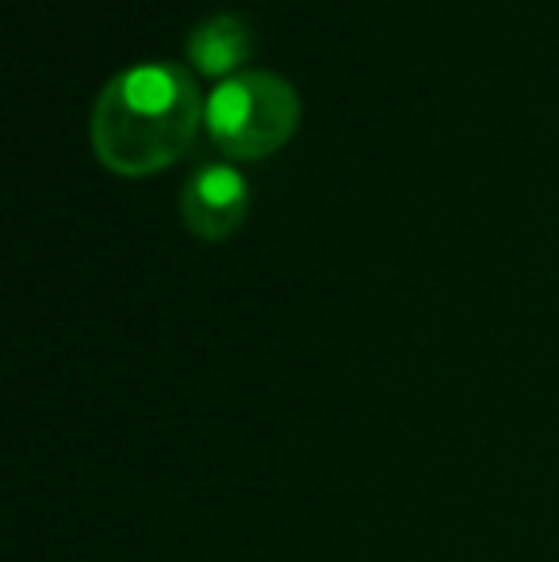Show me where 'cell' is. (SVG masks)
I'll return each instance as SVG.
<instances>
[{"label":"cell","instance_id":"obj_1","mask_svg":"<svg viewBox=\"0 0 559 562\" xmlns=\"http://www.w3.org/2000/svg\"><path fill=\"white\" fill-rule=\"evenodd\" d=\"M203 126L195 77L177 61H135L104 81L89 115L97 157L120 177H149L172 165Z\"/></svg>","mask_w":559,"mask_h":562},{"label":"cell","instance_id":"obj_2","mask_svg":"<svg viewBox=\"0 0 559 562\" xmlns=\"http://www.w3.org/2000/svg\"><path fill=\"white\" fill-rule=\"evenodd\" d=\"M299 92L277 69H238L203 97V131L226 157L277 154L299 126Z\"/></svg>","mask_w":559,"mask_h":562},{"label":"cell","instance_id":"obj_3","mask_svg":"<svg viewBox=\"0 0 559 562\" xmlns=\"http://www.w3.org/2000/svg\"><path fill=\"white\" fill-rule=\"evenodd\" d=\"M249 215V180L234 165L208 161L180 188V223L200 241H226Z\"/></svg>","mask_w":559,"mask_h":562},{"label":"cell","instance_id":"obj_4","mask_svg":"<svg viewBox=\"0 0 559 562\" xmlns=\"http://www.w3.org/2000/svg\"><path fill=\"white\" fill-rule=\"evenodd\" d=\"M257 35L254 23L238 12H211L188 31L185 54L200 74L211 77H231L242 69V61L254 54Z\"/></svg>","mask_w":559,"mask_h":562}]
</instances>
